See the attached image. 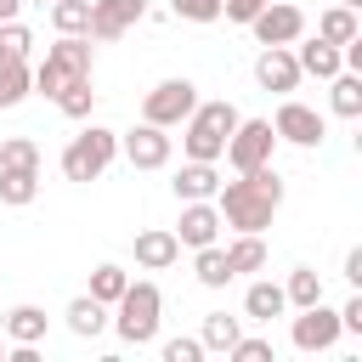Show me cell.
<instances>
[{
  "label": "cell",
  "instance_id": "6da1fadb",
  "mask_svg": "<svg viewBox=\"0 0 362 362\" xmlns=\"http://www.w3.org/2000/svg\"><path fill=\"white\" fill-rule=\"evenodd\" d=\"M215 209H221V226H232V232H266L272 215L283 209V175L272 164L238 170V181L215 187Z\"/></svg>",
  "mask_w": 362,
  "mask_h": 362
},
{
  "label": "cell",
  "instance_id": "7a4b0ae2",
  "mask_svg": "<svg viewBox=\"0 0 362 362\" xmlns=\"http://www.w3.org/2000/svg\"><path fill=\"white\" fill-rule=\"evenodd\" d=\"M107 311H113L107 322H113V334H119L124 345H153V339H158V317H164V294H158V283H147V277L136 283V277H130L124 294H119Z\"/></svg>",
  "mask_w": 362,
  "mask_h": 362
},
{
  "label": "cell",
  "instance_id": "3957f363",
  "mask_svg": "<svg viewBox=\"0 0 362 362\" xmlns=\"http://www.w3.org/2000/svg\"><path fill=\"white\" fill-rule=\"evenodd\" d=\"M238 119H243V113H238L226 96H215V102H198V107L181 119V153H187V158H204V164H215Z\"/></svg>",
  "mask_w": 362,
  "mask_h": 362
},
{
  "label": "cell",
  "instance_id": "277c9868",
  "mask_svg": "<svg viewBox=\"0 0 362 362\" xmlns=\"http://www.w3.org/2000/svg\"><path fill=\"white\" fill-rule=\"evenodd\" d=\"M90 62H96L90 34H57V45H45V57H40V68H34V90H40V96H57L62 85L90 79Z\"/></svg>",
  "mask_w": 362,
  "mask_h": 362
},
{
  "label": "cell",
  "instance_id": "5b68a950",
  "mask_svg": "<svg viewBox=\"0 0 362 362\" xmlns=\"http://www.w3.org/2000/svg\"><path fill=\"white\" fill-rule=\"evenodd\" d=\"M113 158H119V130H107V124H85V130L62 147V175H68V181H96Z\"/></svg>",
  "mask_w": 362,
  "mask_h": 362
},
{
  "label": "cell",
  "instance_id": "8992f818",
  "mask_svg": "<svg viewBox=\"0 0 362 362\" xmlns=\"http://www.w3.org/2000/svg\"><path fill=\"white\" fill-rule=\"evenodd\" d=\"M272 153H277L272 119H238L232 136H226V147H221V158L232 170H260V164H272Z\"/></svg>",
  "mask_w": 362,
  "mask_h": 362
},
{
  "label": "cell",
  "instance_id": "52a82bcc",
  "mask_svg": "<svg viewBox=\"0 0 362 362\" xmlns=\"http://www.w3.org/2000/svg\"><path fill=\"white\" fill-rule=\"evenodd\" d=\"M192 107H198V85H192L187 74L158 79V85L141 96V119H147V124H164V130H175V124H181Z\"/></svg>",
  "mask_w": 362,
  "mask_h": 362
},
{
  "label": "cell",
  "instance_id": "ba28073f",
  "mask_svg": "<svg viewBox=\"0 0 362 362\" xmlns=\"http://www.w3.org/2000/svg\"><path fill=\"white\" fill-rule=\"evenodd\" d=\"M339 311L328 305V300H317V305H300V317L288 322V339H294V351H305V356H322V351H334L339 345Z\"/></svg>",
  "mask_w": 362,
  "mask_h": 362
},
{
  "label": "cell",
  "instance_id": "9c48e42d",
  "mask_svg": "<svg viewBox=\"0 0 362 362\" xmlns=\"http://www.w3.org/2000/svg\"><path fill=\"white\" fill-rule=\"evenodd\" d=\"M119 153L130 158V170H164L170 158H175V136L164 130V124H136V130H124L119 136Z\"/></svg>",
  "mask_w": 362,
  "mask_h": 362
},
{
  "label": "cell",
  "instance_id": "30bf717a",
  "mask_svg": "<svg viewBox=\"0 0 362 362\" xmlns=\"http://www.w3.org/2000/svg\"><path fill=\"white\" fill-rule=\"evenodd\" d=\"M272 130H277V141H288V147H322V136H328V119L317 113V107H305V102H294V96H283V107H277V119H272Z\"/></svg>",
  "mask_w": 362,
  "mask_h": 362
},
{
  "label": "cell",
  "instance_id": "8fae6325",
  "mask_svg": "<svg viewBox=\"0 0 362 362\" xmlns=\"http://www.w3.org/2000/svg\"><path fill=\"white\" fill-rule=\"evenodd\" d=\"M249 34H255L260 45H294V40L305 34V11H300V6H288V0H266V6L255 11Z\"/></svg>",
  "mask_w": 362,
  "mask_h": 362
},
{
  "label": "cell",
  "instance_id": "7c38bea8",
  "mask_svg": "<svg viewBox=\"0 0 362 362\" xmlns=\"http://www.w3.org/2000/svg\"><path fill=\"white\" fill-rule=\"evenodd\" d=\"M170 232H175L181 249L221 243V209H215V198H192V204H181V221H175Z\"/></svg>",
  "mask_w": 362,
  "mask_h": 362
},
{
  "label": "cell",
  "instance_id": "4fadbf2b",
  "mask_svg": "<svg viewBox=\"0 0 362 362\" xmlns=\"http://www.w3.org/2000/svg\"><path fill=\"white\" fill-rule=\"evenodd\" d=\"M300 79H305V74H300V62H294V45H260V57H255V85H260V90L288 96Z\"/></svg>",
  "mask_w": 362,
  "mask_h": 362
},
{
  "label": "cell",
  "instance_id": "5bb4252c",
  "mask_svg": "<svg viewBox=\"0 0 362 362\" xmlns=\"http://www.w3.org/2000/svg\"><path fill=\"white\" fill-rule=\"evenodd\" d=\"M147 17V0H90V40H119Z\"/></svg>",
  "mask_w": 362,
  "mask_h": 362
},
{
  "label": "cell",
  "instance_id": "9a60e30c",
  "mask_svg": "<svg viewBox=\"0 0 362 362\" xmlns=\"http://www.w3.org/2000/svg\"><path fill=\"white\" fill-rule=\"evenodd\" d=\"M130 249H136V266H141V272H170V266L181 260V243H175L170 226H147V232H136Z\"/></svg>",
  "mask_w": 362,
  "mask_h": 362
},
{
  "label": "cell",
  "instance_id": "2e32d148",
  "mask_svg": "<svg viewBox=\"0 0 362 362\" xmlns=\"http://www.w3.org/2000/svg\"><path fill=\"white\" fill-rule=\"evenodd\" d=\"M215 187H221V170L204 164V158H187V164L175 170V181H170V192H175L181 204H192V198H215Z\"/></svg>",
  "mask_w": 362,
  "mask_h": 362
},
{
  "label": "cell",
  "instance_id": "e0dca14e",
  "mask_svg": "<svg viewBox=\"0 0 362 362\" xmlns=\"http://www.w3.org/2000/svg\"><path fill=\"white\" fill-rule=\"evenodd\" d=\"M0 334H6V345H40L51 334V317L40 305H11L6 322H0Z\"/></svg>",
  "mask_w": 362,
  "mask_h": 362
},
{
  "label": "cell",
  "instance_id": "ac0fdd59",
  "mask_svg": "<svg viewBox=\"0 0 362 362\" xmlns=\"http://www.w3.org/2000/svg\"><path fill=\"white\" fill-rule=\"evenodd\" d=\"M283 311H288L283 283L260 277V283H249V288H243V317H249V322H272V317H283Z\"/></svg>",
  "mask_w": 362,
  "mask_h": 362
},
{
  "label": "cell",
  "instance_id": "d6986e66",
  "mask_svg": "<svg viewBox=\"0 0 362 362\" xmlns=\"http://www.w3.org/2000/svg\"><path fill=\"white\" fill-rule=\"evenodd\" d=\"M294 62H300V74H311V79H334L345 62H339V45H328V40H294Z\"/></svg>",
  "mask_w": 362,
  "mask_h": 362
},
{
  "label": "cell",
  "instance_id": "ffe728a7",
  "mask_svg": "<svg viewBox=\"0 0 362 362\" xmlns=\"http://www.w3.org/2000/svg\"><path fill=\"white\" fill-rule=\"evenodd\" d=\"M62 317H68V334H74V339H96V334L107 328V305L90 300V294H74Z\"/></svg>",
  "mask_w": 362,
  "mask_h": 362
},
{
  "label": "cell",
  "instance_id": "44dd1931",
  "mask_svg": "<svg viewBox=\"0 0 362 362\" xmlns=\"http://www.w3.org/2000/svg\"><path fill=\"white\" fill-rule=\"evenodd\" d=\"M328 107H334L339 119H362V74L339 68V74L328 79Z\"/></svg>",
  "mask_w": 362,
  "mask_h": 362
},
{
  "label": "cell",
  "instance_id": "7402d4cb",
  "mask_svg": "<svg viewBox=\"0 0 362 362\" xmlns=\"http://www.w3.org/2000/svg\"><path fill=\"white\" fill-rule=\"evenodd\" d=\"M226 266H232V277L260 272V266H266V238H260V232H238V238L226 243Z\"/></svg>",
  "mask_w": 362,
  "mask_h": 362
},
{
  "label": "cell",
  "instance_id": "603a6c76",
  "mask_svg": "<svg viewBox=\"0 0 362 362\" xmlns=\"http://www.w3.org/2000/svg\"><path fill=\"white\" fill-rule=\"evenodd\" d=\"M192 277H198L204 288H226V283H232L226 249H221V243H204V249H192Z\"/></svg>",
  "mask_w": 362,
  "mask_h": 362
},
{
  "label": "cell",
  "instance_id": "cb8c5ba5",
  "mask_svg": "<svg viewBox=\"0 0 362 362\" xmlns=\"http://www.w3.org/2000/svg\"><path fill=\"white\" fill-rule=\"evenodd\" d=\"M34 198H40V170H6V164H0V204L28 209Z\"/></svg>",
  "mask_w": 362,
  "mask_h": 362
},
{
  "label": "cell",
  "instance_id": "d4e9b609",
  "mask_svg": "<svg viewBox=\"0 0 362 362\" xmlns=\"http://www.w3.org/2000/svg\"><path fill=\"white\" fill-rule=\"evenodd\" d=\"M362 34V17L351 11V6H328L322 17H317V40H328V45H345V40H356Z\"/></svg>",
  "mask_w": 362,
  "mask_h": 362
},
{
  "label": "cell",
  "instance_id": "484cf974",
  "mask_svg": "<svg viewBox=\"0 0 362 362\" xmlns=\"http://www.w3.org/2000/svg\"><path fill=\"white\" fill-rule=\"evenodd\" d=\"M238 334H243V322H238V317H226V311H209V317H204V328H198V345H204V351H221V356H226Z\"/></svg>",
  "mask_w": 362,
  "mask_h": 362
},
{
  "label": "cell",
  "instance_id": "4316f807",
  "mask_svg": "<svg viewBox=\"0 0 362 362\" xmlns=\"http://www.w3.org/2000/svg\"><path fill=\"white\" fill-rule=\"evenodd\" d=\"M283 300L300 311V305H317L322 300V277H317V266H294L288 272V283H283Z\"/></svg>",
  "mask_w": 362,
  "mask_h": 362
},
{
  "label": "cell",
  "instance_id": "83f0119b",
  "mask_svg": "<svg viewBox=\"0 0 362 362\" xmlns=\"http://www.w3.org/2000/svg\"><path fill=\"white\" fill-rule=\"evenodd\" d=\"M28 90H34V68L28 62H0V107L28 102Z\"/></svg>",
  "mask_w": 362,
  "mask_h": 362
},
{
  "label": "cell",
  "instance_id": "f1b7e54d",
  "mask_svg": "<svg viewBox=\"0 0 362 362\" xmlns=\"http://www.w3.org/2000/svg\"><path fill=\"white\" fill-rule=\"evenodd\" d=\"M124 283H130V272H124V266H113V260H102V266L90 272V300L113 305V300L124 294Z\"/></svg>",
  "mask_w": 362,
  "mask_h": 362
},
{
  "label": "cell",
  "instance_id": "f546056e",
  "mask_svg": "<svg viewBox=\"0 0 362 362\" xmlns=\"http://www.w3.org/2000/svg\"><path fill=\"white\" fill-rule=\"evenodd\" d=\"M51 28L57 34H85L90 28V0H51Z\"/></svg>",
  "mask_w": 362,
  "mask_h": 362
},
{
  "label": "cell",
  "instance_id": "4dcf8cb0",
  "mask_svg": "<svg viewBox=\"0 0 362 362\" xmlns=\"http://www.w3.org/2000/svg\"><path fill=\"white\" fill-rule=\"evenodd\" d=\"M51 102H57L68 119H90V107H96V90H90V79H74V85H62Z\"/></svg>",
  "mask_w": 362,
  "mask_h": 362
},
{
  "label": "cell",
  "instance_id": "1f68e13d",
  "mask_svg": "<svg viewBox=\"0 0 362 362\" xmlns=\"http://www.w3.org/2000/svg\"><path fill=\"white\" fill-rule=\"evenodd\" d=\"M0 164L6 170H40V141L34 136H6L0 141Z\"/></svg>",
  "mask_w": 362,
  "mask_h": 362
},
{
  "label": "cell",
  "instance_id": "d6a6232c",
  "mask_svg": "<svg viewBox=\"0 0 362 362\" xmlns=\"http://www.w3.org/2000/svg\"><path fill=\"white\" fill-rule=\"evenodd\" d=\"M28 51H34V34L11 17V23H0V62H28Z\"/></svg>",
  "mask_w": 362,
  "mask_h": 362
},
{
  "label": "cell",
  "instance_id": "836d02e7",
  "mask_svg": "<svg viewBox=\"0 0 362 362\" xmlns=\"http://www.w3.org/2000/svg\"><path fill=\"white\" fill-rule=\"evenodd\" d=\"M181 23H221V0H170Z\"/></svg>",
  "mask_w": 362,
  "mask_h": 362
},
{
  "label": "cell",
  "instance_id": "e575fe53",
  "mask_svg": "<svg viewBox=\"0 0 362 362\" xmlns=\"http://www.w3.org/2000/svg\"><path fill=\"white\" fill-rule=\"evenodd\" d=\"M226 356H232V362H272L277 351H272V339H249V334H238Z\"/></svg>",
  "mask_w": 362,
  "mask_h": 362
},
{
  "label": "cell",
  "instance_id": "d590c367",
  "mask_svg": "<svg viewBox=\"0 0 362 362\" xmlns=\"http://www.w3.org/2000/svg\"><path fill=\"white\" fill-rule=\"evenodd\" d=\"M198 356H204V345H198V339H181V334H175V339H164V362H198Z\"/></svg>",
  "mask_w": 362,
  "mask_h": 362
},
{
  "label": "cell",
  "instance_id": "8d00e7d4",
  "mask_svg": "<svg viewBox=\"0 0 362 362\" xmlns=\"http://www.w3.org/2000/svg\"><path fill=\"white\" fill-rule=\"evenodd\" d=\"M260 6H266V0H221V17H226V23H243V28H249Z\"/></svg>",
  "mask_w": 362,
  "mask_h": 362
},
{
  "label": "cell",
  "instance_id": "74e56055",
  "mask_svg": "<svg viewBox=\"0 0 362 362\" xmlns=\"http://www.w3.org/2000/svg\"><path fill=\"white\" fill-rule=\"evenodd\" d=\"M345 283H351V288H362V249H351V255H345Z\"/></svg>",
  "mask_w": 362,
  "mask_h": 362
},
{
  "label": "cell",
  "instance_id": "f35d334b",
  "mask_svg": "<svg viewBox=\"0 0 362 362\" xmlns=\"http://www.w3.org/2000/svg\"><path fill=\"white\" fill-rule=\"evenodd\" d=\"M17 6H23V0H0V23H11V17H17Z\"/></svg>",
  "mask_w": 362,
  "mask_h": 362
},
{
  "label": "cell",
  "instance_id": "ab89813d",
  "mask_svg": "<svg viewBox=\"0 0 362 362\" xmlns=\"http://www.w3.org/2000/svg\"><path fill=\"white\" fill-rule=\"evenodd\" d=\"M339 6H351V11H356V6H362V0H339Z\"/></svg>",
  "mask_w": 362,
  "mask_h": 362
},
{
  "label": "cell",
  "instance_id": "60d3db41",
  "mask_svg": "<svg viewBox=\"0 0 362 362\" xmlns=\"http://www.w3.org/2000/svg\"><path fill=\"white\" fill-rule=\"evenodd\" d=\"M0 362H6V334H0Z\"/></svg>",
  "mask_w": 362,
  "mask_h": 362
},
{
  "label": "cell",
  "instance_id": "b9f144b4",
  "mask_svg": "<svg viewBox=\"0 0 362 362\" xmlns=\"http://www.w3.org/2000/svg\"><path fill=\"white\" fill-rule=\"evenodd\" d=\"M34 6H51V0H34Z\"/></svg>",
  "mask_w": 362,
  "mask_h": 362
},
{
  "label": "cell",
  "instance_id": "7bdbcfd3",
  "mask_svg": "<svg viewBox=\"0 0 362 362\" xmlns=\"http://www.w3.org/2000/svg\"><path fill=\"white\" fill-rule=\"evenodd\" d=\"M0 322H6V311H0Z\"/></svg>",
  "mask_w": 362,
  "mask_h": 362
}]
</instances>
